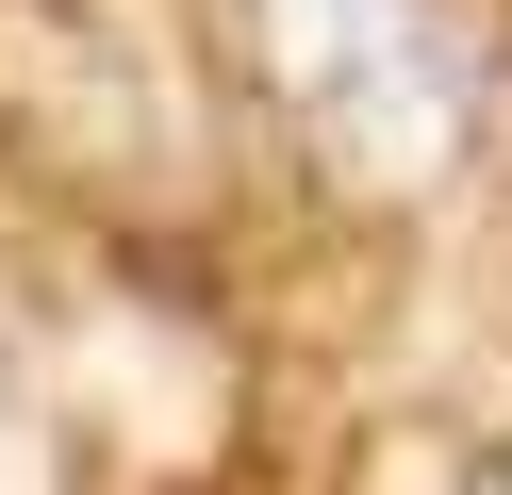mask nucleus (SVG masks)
I'll return each mask as SVG.
<instances>
[{
  "label": "nucleus",
  "instance_id": "nucleus-1",
  "mask_svg": "<svg viewBox=\"0 0 512 495\" xmlns=\"http://www.w3.org/2000/svg\"><path fill=\"white\" fill-rule=\"evenodd\" d=\"M265 33H281L298 116L331 132L364 182H430V165L463 149V116H479V66L446 50L430 0H265Z\"/></svg>",
  "mask_w": 512,
  "mask_h": 495
}]
</instances>
